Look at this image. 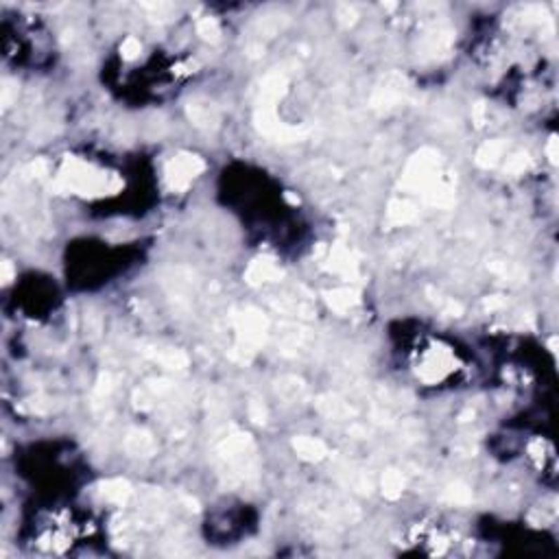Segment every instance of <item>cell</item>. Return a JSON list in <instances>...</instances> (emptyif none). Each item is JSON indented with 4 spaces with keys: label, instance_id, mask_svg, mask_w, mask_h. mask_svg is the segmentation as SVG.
I'll return each mask as SVG.
<instances>
[{
    "label": "cell",
    "instance_id": "cell-20",
    "mask_svg": "<svg viewBox=\"0 0 559 559\" xmlns=\"http://www.w3.org/2000/svg\"><path fill=\"white\" fill-rule=\"evenodd\" d=\"M446 501L454 505H468L472 501V489L463 483H454L446 489Z\"/></svg>",
    "mask_w": 559,
    "mask_h": 559
},
{
    "label": "cell",
    "instance_id": "cell-11",
    "mask_svg": "<svg viewBox=\"0 0 559 559\" xmlns=\"http://www.w3.org/2000/svg\"><path fill=\"white\" fill-rule=\"evenodd\" d=\"M149 356L155 363H159L162 367H169V369H184L188 365V356L179 350H173V348H153L149 352Z\"/></svg>",
    "mask_w": 559,
    "mask_h": 559
},
{
    "label": "cell",
    "instance_id": "cell-16",
    "mask_svg": "<svg viewBox=\"0 0 559 559\" xmlns=\"http://www.w3.org/2000/svg\"><path fill=\"white\" fill-rule=\"evenodd\" d=\"M389 221H393L395 225H405V223H411L417 210L411 202H407V199H397V202H391L389 204Z\"/></svg>",
    "mask_w": 559,
    "mask_h": 559
},
{
    "label": "cell",
    "instance_id": "cell-3",
    "mask_svg": "<svg viewBox=\"0 0 559 559\" xmlns=\"http://www.w3.org/2000/svg\"><path fill=\"white\" fill-rule=\"evenodd\" d=\"M437 179V153L435 151H419L407 166V173L402 177V184L407 188H422L426 190Z\"/></svg>",
    "mask_w": 559,
    "mask_h": 559
},
{
    "label": "cell",
    "instance_id": "cell-18",
    "mask_svg": "<svg viewBox=\"0 0 559 559\" xmlns=\"http://www.w3.org/2000/svg\"><path fill=\"white\" fill-rule=\"evenodd\" d=\"M277 393L287 397V400H297V397L304 393V385L302 381H297V378H282V381L277 383Z\"/></svg>",
    "mask_w": 559,
    "mask_h": 559
},
{
    "label": "cell",
    "instance_id": "cell-22",
    "mask_svg": "<svg viewBox=\"0 0 559 559\" xmlns=\"http://www.w3.org/2000/svg\"><path fill=\"white\" fill-rule=\"evenodd\" d=\"M140 51H143V46H140V42L136 37H127L123 42V46H121V53H123L125 59H136L140 55Z\"/></svg>",
    "mask_w": 559,
    "mask_h": 559
},
{
    "label": "cell",
    "instance_id": "cell-12",
    "mask_svg": "<svg viewBox=\"0 0 559 559\" xmlns=\"http://www.w3.org/2000/svg\"><path fill=\"white\" fill-rule=\"evenodd\" d=\"M317 409L322 411L326 417H332V419H348L354 415V409L343 402V400H338V397L334 395H324V397H319V400L315 402Z\"/></svg>",
    "mask_w": 559,
    "mask_h": 559
},
{
    "label": "cell",
    "instance_id": "cell-6",
    "mask_svg": "<svg viewBox=\"0 0 559 559\" xmlns=\"http://www.w3.org/2000/svg\"><path fill=\"white\" fill-rule=\"evenodd\" d=\"M450 369H452V356L446 350H437V352L430 354V358L422 365L419 376H422L424 381H428V383H437V381H442L446 374H450Z\"/></svg>",
    "mask_w": 559,
    "mask_h": 559
},
{
    "label": "cell",
    "instance_id": "cell-24",
    "mask_svg": "<svg viewBox=\"0 0 559 559\" xmlns=\"http://www.w3.org/2000/svg\"><path fill=\"white\" fill-rule=\"evenodd\" d=\"M336 13H338V20H341L343 25H352L354 20H356V11L350 5H338Z\"/></svg>",
    "mask_w": 559,
    "mask_h": 559
},
{
    "label": "cell",
    "instance_id": "cell-15",
    "mask_svg": "<svg viewBox=\"0 0 559 559\" xmlns=\"http://www.w3.org/2000/svg\"><path fill=\"white\" fill-rule=\"evenodd\" d=\"M101 494L105 501L110 503H116V505H125L131 496V485L123 478H112V481H105L101 485Z\"/></svg>",
    "mask_w": 559,
    "mask_h": 559
},
{
    "label": "cell",
    "instance_id": "cell-9",
    "mask_svg": "<svg viewBox=\"0 0 559 559\" xmlns=\"http://www.w3.org/2000/svg\"><path fill=\"white\" fill-rule=\"evenodd\" d=\"M293 448L295 452L304 459V461H322V459L328 454V448L322 439H315L308 435H299L293 439Z\"/></svg>",
    "mask_w": 559,
    "mask_h": 559
},
{
    "label": "cell",
    "instance_id": "cell-27",
    "mask_svg": "<svg viewBox=\"0 0 559 559\" xmlns=\"http://www.w3.org/2000/svg\"><path fill=\"white\" fill-rule=\"evenodd\" d=\"M546 151H548V157H551V162L555 164V162H557V138H555V136H553V138L548 140V149H546Z\"/></svg>",
    "mask_w": 559,
    "mask_h": 559
},
{
    "label": "cell",
    "instance_id": "cell-17",
    "mask_svg": "<svg viewBox=\"0 0 559 559\" xmlns=\"http://www.w3.org/2000/svg\"><path fill=\"white\" fill-rule=\"evenodd\" d=\"M402 487H405V481L395 470H391L383 476V494L387 498H391V501H395V498L402 494Z\"/></svg>",
    "mask_w": 559,
    "mask_h": 559
},
{
    "label": "cell",
    "instance_id": "cell-4",
    "mask_svg": "<svg viewBox=\"0 0 559 559\" xmlns=\"http://www.w3.org/2000/svg\"><path fill=\"white\" fill-rule=\"evenodd\" d=\"M206 169V164L197 155L179 153L166 164V182L173 190H186L192 179Z\"/></svg>",
    "mask_w": 559,
    "mask_h": 559
},
{
    "label": "cell",
    "instance_id": "cell-23",
    "mask_svg": "<svg viewBox=\"0 0 559 559\" xmlns=\"http://www.w3.org/2000/svg\"><path fill=\"white\" fill-rule=\"evenodd\" d=\"M249 417L254 419L256 424H265V419H267V411H265V407H263V402H251L249 405Z\"/></svg>",
    "mask_w": 559,
    "mask_h": 559
},
{
    "label": "cell",
    "instance_id": "cell-8",
    "mask_svg": "<svg viewBox=\"0 0 559 559\" xmlns=\"http://www.w3.org/2000/svg\"><path fill=\"white\" fill-rule=\"evenodd\" d=\"M328 267L330 271L338 273V275H343V277H356L358 275V263H356V258L350 249L346 247H332L330 254H328Z\"/></svg>",
    "mask_w": 559,
    "mask_h": 559
},
{
    "label": "cell",
    "instance_id": "cell-2",
    "mask_svg": "<svg viewBox=\"0 0 559 559\" xmlns=\"http://www.w3.org/2000/svg\"><path fill=\"white\" fill-rule=\"evenodd\" d=\"M236 330H238V348L241 352H256L267 338V319L256 313V310H245L236 315Z\"/></svg>",
    "mask_w": 559,
    "mask_h": 559
},
{
    "label": "cell",
    "instance_id": "cell-19",
    "mask_svg": "<svg viewBox=\"0 0 559 559\" xmlns=\"http://www.w3.org/2000/svg\"><path fill=\"white\" fill-rule=\"evenodd\" d=\"M197 33L202 35L206 42H218L221 37V29H218V22L214 18H204L197 22Z\"/></svg>",
    "mask_w": 559,
    "mask_h": 559
},
{
    "label": "cell",
    "instance_id": "cell-28",
    "mask_svg": "<svg viewBox=\"0 0 559 559\" xmlns=\"http://www.w3.org/2000/svg\"><path fill=\"white\" fill-rule=\"evenodd\" d=\"M11 275H13L11 263H7V261H5V263H3V282H5V284H7L9 280H11Z\"/></svg>",
    "mask_w": 559,
    "mask_h": 559
},
{
    "label": "cell",
    "instance_id": "cell-13",
    "mask_svg": "<svg viewBox=\"0 0 559 559\" xmlns=\"http://www.w3.org/2000/svg\"><path fill=\"white\" fill-rule=\"evenodd\" d=\"M507 151V143L505 140H489V143H485L481 149H478L476 153V164L478 166H496L498 164V159L503 157V153Z\"/></svg>",
    "mask_w": 559,
    "mask_h": 559
},
{
    "label": "cell",
    "instance_id": "cell-7",
    "mask_svg": "<svg viewBox=\"0 0 559 559\" xmlns=\"http://www.w3.org/2000/svg\"><path fill=\"white\" fill-rule=\"evenodd\" d=\"M282 277V269H280L273 261H269V258H258V261H254L245 273V280L249 284L258 287V284H263V282H275V280Z\"/></svg>",
    "mask_w": 559,
    "mask_h": 559
},
{
    "label": "cell",
    "instance_id": "cell-26",
    "mask_svg": "<svg viewBox=\"0 0 559 559\" xmlns=\"http://www.w3.org/2000/svg\"><path fill=\"white\" fill-rule=\"evenodd\" d=\"M15 92H18L15 86H13L11 81H5V88H3V105H5V107L11 105V98H13Z\"/></svg>",
    "mask_w": 559,
    "mask_h": 559
},
{
    "label": "cell",
    "instance_id": "cell-5",
    "mask_svg": "<svg viewBox=\"0 0 559 559\" xmlns=\"http://www.w3.org/2000/svg\"><path fill=\"white\" fill-rule=\"evenodd\" d=\"M186 112H188V118L192 121V125L199 129L210 131V129L218 127V110L214 103L206 101V98H195V101H190Z\"/></svg>",
    "mask_w": 559,
    "mask_h": 559
},
{
    "label": "cell",
    "instance_id": "cell-10",
    "mask_svg": "<svg viewBox=\"0 0 559 559\" xmlns=\"http://www.w3.org/2000/svg\"><path fill=\"white\" fill-rule=\"evenodd\" d=\"M125 448L133 456H151L155 452V439L143 428H131L125 437Z\"/></svg>",
    "mask_w": 559,
    "mask_h": 559
},
{
    "label": "cell",
    "instance_id": "cell-1",
    "mask_svg": "<svg viewBox=\"0 0 559 559\" xmlns=\"http://www.w3.org/2000/svg\"><path fill=\"white\" fill-rule=\"evenodd\" d=\"M55 188L79 195H105L121 188V179L116 175L96 171L81 159L70 157L55 179Z\"/></svg>",
    "mask_w": 559,
    "mask_h": 559
},
{
    "label": "cell",
    "instance_id": "cell-14",
    "mask_svg": "<svg viewBox=\"0 0 559 559\" xmlns=\"http://www.w3.org/2000/svg\"><path fill=\"white\" fill-rule=\"evenodd\" d=\"M326 302L336 313H348L358 304V293L354 289H334L326 293Z\"/></svg>",
    "mask_w": 559,
    "mask_h": 559
},
{
    "label": "cell",
    "instance_id": "cell-25",
    "mask_svg": "<svg viewBox=\"0 0 559 559\" xmlns=\"http://www.w3.org/2000/svg\"><path fill=\"white\" fill-rule=\"evenodd\" d=\"M29 173H31L33 177H37V179H42V177L48 175V164L44 162V159H37V162H33V164L29 166Z\"/></svg>",
    "mask_w": 559,
    "mask_h": 559
},
{
    "label": "cell",
    "instance_id": "cell-21",
    "mask_svg": "<svg viewBox=\"0 0 559 559\" xmlns=\"http://www.w3.org/2000/svg\"><path fill=\"white\" fill-rule=\"evenodd\" d=\"M527 164H529V155L527 153H515L513 157H509L505 171L511 173V175H518V173H522L527 169Z\"/></svg>",
    "mask_w": 559,
    "mask_h": 559
},
{
    "label": "cell",
    "instance_id": "cell-29",
    "mask_svg": "<svg viewBox=\"0 0 559 559\" xmlns=\"http://www.w3.org/2000/svg\"><path fill=\"white\" fill-rule=\"evenodd\" d=\"M503 304H505L503 299H496V297L494 299H487V308H498V306H503Z\"/></svg>",
    "mask_w": 559,
    "mask_h": 559
}]
</instances>
